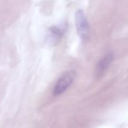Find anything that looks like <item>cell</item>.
<instances>
[{"instance_id": "cell-3", "label": "cell", "mask_w": 128, "mask_h": 128, "mask_svg": "<svg viewBox=\"0 0 128 128\" xmlns=\"http://www.w3.org/2000/svg\"><path fill=\"white\" fill-rule=\"evenodd\" d=\"M114 56L112 52L106 54L102 59H101L96 65L95 69V77L98 80H100L104 75L109 67L113 61Z\"/></svg>"}, {"instance_id": "cell-2", "label": "cell", "mask_w": 128, "mask_h": 128, "mask_svg": "<svg viewBox=\"0 0 128 128\" xmlns=\"http://www.w3.org/2000/svg\"><path fill=\"white\" fill-rule=\"evenodd\" d=\"M75 22L78 35L82 40L88 38L90 33V25L86 16L82 10H78L75 14Z\"/></svg>"}, {"instance_id": "cell-4", "label": "cell", "mask_w": 128, "mask_h": 128, "mask_svg": "<svg viewBox=\"0 0 128 128\" xmlns=\"http://www.w3.org/2000/svg\"><path fill=\"white\" fill-rule=\"evenodd\" d=\"M66 27L64 25L56 26H54L49 28V33L48 40H49L50 42H56L60 40L61 36L64 34Z\"/></svg>"}, {"instance_id": "cell-1", "label": "cell", "mask_w": 128, "mask_h": 128, "mask_svg": "<svg viewBox=\"0 0 128 128\" xmlns=\"http://www.w3.org/2000/svg\"><path fill=\"white\" fill-rule=\"evenodd\" d=\"M76 76V72L72 70L67 71L58 80L53 89V95L58 96L64 92L73 82Z\"/></svg>"}]
</instances>
